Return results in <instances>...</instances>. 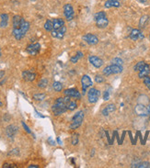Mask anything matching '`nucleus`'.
Instances as JSON below:
<instances>
[{"mask_svg":"<svg viewBox=\"0 0 150 168\" xmlns=\"http://www.w3.org/2000/svg\"><path fill=\"white\" fill-rule=\"evenodd\" d=\"M71 100V97L69 96H65V97H59L57 98L55 104L52 107V110H53L54 114L55 116L61 115L63 113H65L67 111V103Z\"/></svg>","mask_w":150,"mask_h":168,"instance_id":"obj_1","label":"nucleus"},{"mask_svg":"<svg viewBox=\"0 0 150 168\" xmlns=\"http://www.w3.org/2000/svg\"><path fill=\"white\" fill-rule=\"evenodd\" d=\"M84 119V111L80 110L77 113H76L71 119V124H70V129L76 130L78 127L82 124V121Z\"/></svg>","mask_w":150,"mask_h":168,"instance_id":"obj_2","label":"nucleus"},{"mask_svg":"<svg viewBox=\"0 0 150 168\" xmlns=\"http://www.w3.org/2000/svg\"><path fill=\"white\" fill-rule=\"evenodd\" d=\"M100 96V91L98 90L95 87H91L89 92H88V99L89 103H96L99 100V98Z\"/></svg>","mask_w":150,"mask_h":168,"instance_id":"obj_3","label":"nucleus"},{"mask_svg":"<svg viewBox=\"0 0 150 168\" xmlns=\"http://www.w3.org/2000/svg\"><path fill=\"white\" fill-rule=\"evenodd\" d=\"M40 50H41V44L40 43H31L27 46L26 51L31 55H36L39 53Z\"/></svg>","mask_w":150,"mask_h":168,"instance_id":"obj_4","label":"nucleus"},{"mask_svg":"<svg viewBox=\"0 0 150 168\" xmlns=\"http://www.w3.org/2000/svg\"><path fill=\"white\" fill-rule=\"evenodd\" d=\"M64 14L66 19L70 21L74 19V16H75V12H74V8L70 4H66L65 5L64 7Z\"/></svg>","mask_w":150,"mask_h":168,"instance_id":"obj_5","label":"nucleus"},{"mask_svg":"<svg viewBox=\"0 0 150 168\" xmlns=\"http://www.w3.org/2000/svg\"><path fill=\"white\" fill-rule=\"evenodd\" d=\"M135 112L136 115L141 116V117H146V116L148 115V110H147V108L146 107V105H143V104H139V103L135 106Z\"/></svg>","mask_w":150,"mask_h":168,"instance_id":"obj_6","label":"nucleus"},{"mask_svg":"<svg viewBox=\"0 0 150 168\" xmlns=\"http://www.w3.org/2000/svg\"><path fill=\"white\" fill-rule=\"evenodd\" d=\"M81 85H82L83 94H85L87 89L92 86V80H91V78L89 76V75H87V74L83 75L82 78H81Z\"/></svg>","mask_w":150,"mask_h":168,"instance_id":"obj_7","label":"nucleus"},{"mask_svg":"<svg viewBox=\"0 0 150 168\" xmlns=\"http://www.w3.org/2000/svg\"><path fill=\"white\" fill-rule=\"evenodd\" d=\"M66 26H63L62 28H58V30H53L51 31V35L53 36L54 38L55 39H63L65 37V34H66Z\"/></svg>","mask_w":150,"mask_h":168,"instance_id":"obj_8","label":"nucleus"},{"mask_svg":"<svg viewBox=\"0 0 150 168\" xmlns=\"http://www.w3.org/2000/svg\"><path fill=\"white\" fill-rule=\"evenodd\" d=\"M83 40L89 45H96L98 42H99V39H98V37L96 35H94V34H91V33H88V34H86V35H84Z\"/></svg>","mask_w":150,"mask_h":168,"instance_id":"obj_9","label":"nucleus"},{"mask_svg":"<svg viewBox=\"0 0 150 168\" xmlns=\"http://www.w3.org/2000/svg\"><path fill=\"white\" fill-rule=\"evenodd\" d=\"M89 61L91 63L92 65L96 68H100L103 65V61L102 59H100V57L95 56V55H91L89 57Z\"/></svg>","mask_w":150,"mask_h":168,"instance_id":"obj_10","label":"nucleus"},{"mask_svg":"<svg viewBox=\"0 0 150 168\" xmlns=\"http://www.w3.org/2000/svg\"><path fill=\"white\" fill-rule=\"evenodd\" d=\"M22 77L25 81H29V82H32L36 78V74L33 73L31 70H25L22 73Z\"/></svg>","mask_w":150,"mask_h":168,"instance_id":"obj_11","label":"nucleus"},{"mask_svg":"<svg viewBox=\"0 0 150 168\" xmlns=\"http://www.w3.org/2000/svg\"><path fill=\"white\" fill-rule=\"evenodd\" d=\"M64 95L66 96H69V97L79 98L80 97V92L76 88H69V89H66L64 91Z\"/></svg>","mask_w":150,"mask_h":168,"instance_id":"obj_12","label":"nucleus"},{"mask_svg":"<svg viewBox=\"0 0 150 168\" xmlns=\"http://www.w3.org/2000/svg\"><path fill=\"white\" fill-rule=\"evenodd\" d=\"M17 132H18V127L15 125H9L6 129V133H7L8 138H14Z\"/></svg>","mask_w":150,"mask_h":168,"instance_id":"obj_13","label":"nucleus"},{"mask_svg":"<svg viewBox=\"0 0 150 168\" xmlns=\"http://www.w3.org/2000/svg\"><path fill=\"white\" fill-rule=\"evenodd\" d=\"M130 38L131 40H137L138 39L140 40H143L144 39V34L139 31L137 30V28H135V30H133L130 33Z\"/></svg>","mask_w":150,"mask_h":168,"instance_id":"obj_14","label":"nucleus"},{"mask_svg":"<svg viewBox=\"0 0 150 168\" xmlns=\"http://www.w3.org/2000/svg\"><path fill=\"white\" fill-rule=\"evenodd\" d=\"M95 21H96L97 27L100 28H105L108 26V24H109V20L107 19V16L103 17V18H100V19H98Z\"/></svg>","mask_w":150,"mask_h":168,"instance_id":"obj_15","label":"nucleus"},{"mask_svg":"<svg viewBox=\"0 0 150 168\" xmlns=\"http://www.w3.org/2000/svg\"><path fill=\"white\" fill-rule=\"evenodd\" d=\"M115 109H116V108H115V105L114 104H109L108 106H106L105 108L102 109V115L103 116H108L109 114H111L112 112L115 111Z\"/></svg>","mask_w":150,"mask_h":168,"instance_id":"obj_16","label":"nucleus"},{"mask_svg":"<svg viewBox=\"0 0 150 168\" xmlns=\"http://www.w3.org/2000/svg\"><path fill=\"white\" fill-rule=\"evenodd\" d=\"M121 6L119 0H107L105 2L104 7L106 8H119Z\"/></svg>","mask_w":150,"mask_h":168,"instance_id":"obj_17","label":"nucleus"},{"mask_svg":"<svg viewBox=\"0 0 150 168\" xmlns=\"http://www.w3.org/2000/svg\"><path fill=\"white\" fill-rule=\"evenodd\" d=\"M20 31L21 32L23 33V35H26V33L28 32V31L30 30V23H29L28 21H26L24 19H22V22H21V24H20Z\"/></svg>","mask_w":150,"mask_h":168,"instance_id":"obj_18","label":"nucleus"},{"mask_svg":"<svg viewBox=\"0 0 150 168\" xmlns=\"http://www.w3.org/2000/svg\"><path fill=\"white\" fill-rule=\"evenodd\" d=\"M22 19H23V18H21V17L19 16V15L14 16L13 19H12L13 28H20V24H21V22H22Z\"/></svg>","mask_w":150,"mask_h":168,"instance_id":"obj_19","label":"nucleus"},{"mask_svg":"<svg viewBox=\"0 0 150 168\" xmlns=\"http://www.w3.org/2000/svg\"><path fill=\"white\" fill-rule=\"evenodd\" d=\"M54 30H58V28L65 26V20L63 19H53Z\"/></svg>","mask_w":150,"mask_h":168,"instance_id":"obj_20","label":"nucleus"},{"mask_svg":"<svg viewBox=\"0 0 150 168\" xmlns=\"http://www.w3.org/2000/svg\"><path fill=\"white\" fill-rule=\"evenodd\" d=\"M1 22H0V28H6L8 24V15L6 13H2L0 15Z\"/></svg>","mask_w":150,"mask_h":168,"instance_id":"obj_21","label":"nucleus"},{"mask_svg":"<svg viewBox=\"0 0 150 168\" xmlns=\"http://www.w3.org/2000/svg\"><path fill=\"white\" fill-rule=\"evenodd\" d=\"M111 67V71H112V74H121L123 72V66L121 65H110Z\"/></svg>","mask_w":150,"mask_h":168,"instance_id":"obj_22","label":"nucleus"},{"mask_svg":"<svg viewBox=\"0 0 150 168\" xmlns=\"http://www.w3.org/2000/svg\"><path fill=\"white\" fill-rule=\"evenodd\" d=\"M150 73V68H149V65H146V66L144 67L142 70L139 72V74H138V76H139L140 78H144L145 76H147V75H148Z\"/></svg>","mask_w":150,"mask_h":168,"instance_id":"obj_23","label":"nucleus"},{"mask_svg":"<svg viewBox=\"0 0 150 168\" xmlns=\"http://www.w3.org/2000/svg\"><path fill=\"white\" fill-rule=\"evenodd\" d=\"M44 28L46 31H52L54 30V24H53V20H46V22L44 23Z\"/></svg>","mask_w":150,"mask_h":168,"instance_id":"obj_24","label":"nucleus"},{"mask_svg":"<svg viewBox=\"0 0 150 168\" xmlns=\"http://www.w3.org/2000/svg\"><path fill=\"white\" fill-rule=\"evenodd\" d=\"M83 55H84V54H83L82 51H77L76 55L73 56V57H71V59H70L71 62H73V63H77V62H78V60H79V59H81V58L83 57Z\"/></svg>","mask_w":150,"mask_h":168,"instance_id":"obj_25","label":"nucleus"},{"mask_svg":"<svg viewBox=\"0 0 150 168\" xmlns=\"http://www.w3.org/2000/svg\"><path fill=\"white\" fill-rule=\"evenodd\" d=\"M67 110H70V111H73L75 110L77 108V104L76 101H73V100H70L68 103H67Z\"/></svg>","mask_w":150,"mask_h":168,"instance_id":"obj_26","label":"nucleus"},{"mask_svg":"<svg viewBox=\"0 0 150 168\" xmlns=\"http://www.w3.org/2000/svg\"><path fill=\"white\" fill-rule=\"evenodd\" d=\"M148 19H149V17L145 15V16H143L142 18L140 19V22H139V26L141 28H145L146 25H147V23L148 22Z\"/></svg>","mask_w":150,"mask_h":168,"instance_id":"obj_27","label":"nucleus"},{"mask_svg":"<svg viewBox=\"0 0 150 168\" xmlns=\"http://www.w3.org/2000/svg\"><path fill=\"white\" fill-rule=\"evenodd\" d=\"M146 65H147V63H146L145 62H143V61H141V62H138L136 63V65H135V68H134V69H135V71H138V72H140V71L142 70V69L146 66Z\"/></svg>","mask_w":150,"mask_h":168,"instance_id":"obj_28","label":"nucleus"},{"mask_svg":"<svg viewBox=\"0 0 150 168\" xmlns=\"http://www.w3.org/2000/svg\"><path fill=\"white\" fill-rule=\"evenodd\" d=\"M48 85V80L46 79V78H43L39 81V83H38V86L40 88H45L46 86H47Z\"/></svg>","mask_w":150,"mask_h":168,"instance_id":"obj_29","label":"nucleus"},{"mask_svg":"<svg viewBox=\"0 0 150 168\" xmlns=\"http://www.w3.org/2000/svg\"><path fill=\"white\" fill-rule=\"evenodd\" d=\"M53 88L56 91V92H61L63 90V85L60 82H54L53 84Z\"/></svg>","mask_w":150,"mask_h":168,"instance_id":"obj_30","label":"nucleus"},{"mask_svg":"<svg viewBox=\"0 0 150 168\" xmlns=\"http://www.w3.org/2000/svg\"><path fill=\"white\" fill-rule=\"evenodd\" d=\"M149 102V99L148 97L147 96H140L139 99H138V103L139 104H143V105H147V104H148Z\"/></svg>","mask_w":150,"mask_h":168,"instance_id":"obj_31","label":"nucleus"},{"mask_svg":"<svg viewBox=\"0 0 150 168\" xmlns=\"http://www.w3.org/2000/svg\"><path fill=\"white\" fill-rule=\"evenodd\" d=\"M45 97H46V95L45 94H42V93L33 95V99L36 100V101H42V100L44 99Z\"/></svg>","mask_w":150,"mask_h":168,"instance_id":"obj_32","label":"nucleus"},{"mask_svg":"<svg viewBox=\"0 0 150 168\" xmlns=\"http://www.w3.org/2000/svg\"><path fill=\"white\" fill-rule=\"evenodd\" d=\"M104 81H105L104 77H103L102 75H100V74H97L95 76V82L98 83V84H101V83L104 82Z\"/></svg>","mask_w":150,"mask_h":168,"instance_id":"obj_33","label":"nucleus"},{"mask_svg":"<svg viewBox=\"0 0 150 168\" xmlns=\"http://www.w3.org/2000/svg\"><path fill=\"white\" fill-rule=\"evenodd\" d=\"M103 17H106V13L103 12V11H100V12H98L94 15V19H100V18H103Z\"/></svg>","mask_w":150,"mask_h":168,"instance_id":"obj_34","label":"nucleus"},{"mask_svg":"<svg viewBox=\"0 0 150 168\" xmlns=\"http://www.w3.org/2000/svg\"><path fill=\"white\" fill-rule=\"evenodd\" d=\"M112 63H113V65H117L123 66V61L122 59H120V58H114L113 61H112Z\"/></svg>","mask_w":150,"mask_h":168,"instance_id":"obj_35","label":"nucleus"},{"mask_svg":"<svg viewBox=\"0 0 150 168\" xmlns=\"http://www.w3.org/2000/svg\"><path fill=\"white\" fill-rule=\"evenodd\" d=\"M144 84L146 85V86L148 89H150V77L148 76V75L144 77Z\"/></svg>","mask_w":150,"mask_h":168,"instance_id":"obj_36","label":"nucleus"},{"mask_svg":"<svg viewBox=\"0 0 150 168\" xmlns=\"http://www.w3.org/2000/svg\"><path fill=\"white\" fill-rule=\"evenodd\" d=\"M103 74L107 75V76H108V75H111V74H112V71H111V67H110V65L103 69Z\"/></svg>","mask_w":150,"mask_h":168,"instance_id":"obj_37","label":"nucleus"},{"mask_svg":"<svg viewBox=\"0 0 150 168\" xmlns=\"http://www.w3.org/2000/svg\"><path fill=\"white\" fill-rule=\"evenodd\" d=\"M77 143H78V135L74 134L72 137V144L73 145H77Z\"/></svg>","mask_w":150,"mask_h":168,"instance_id":"obj_38","label":"nucleus"},{"mask_svg":"<svg viewBox=\"0 0 150 168\" xmlns=\"http://www.w3.org/2000/svg\"><path fill=\"white\" fill-rule=\"evenodd\" d=\"M5 72L0 71V85H2L5 82Z\"/></svg>","mask_w":150,"mask_h":168,"instance_id":"obj_39","label":"nucleus"},{"mask_svg":"<svg viewBox=\"0 0 150 168\" xmlns=\"http://www.w3.org/2000/svg\"><path fill=\"white\" fill-rule=\"evenodd\" d=\"M103 99H104L105 101L109 100L110 99V92L109 91H105L104 93H103Z\"/></svg>","mask_w":150,"mask_h":168,"instance_id":"obj_40","label":"nucleus"},{"mask_svg":"<svg viewBox=\"0 0 150 168\" xmlns=\"http://www.w3.org/2000/svg\"><path fill=\"white\" fill-rule=\"evenodd\" d=\"M22 126H23V128H24V130H25L28 133H30V134H31V131L30 128H29V127L26 125V123L24 122V121H22Z\"/></svg>","mask_w":150,"mask_h":168,"instance_id":"obj_41","label":"nucleus"},{"mask_svg":"<svg viewBox=\"0 0 150 168\" xmlns=\"http://www.w3.org/2000/svg\"><path fill=\"white\" fill-rule=\"evenodd\" d=\"M48 142L51 144V145H55V142L52 139V137H49L48 138Z\"/></svg>","mask_w":150,"mask_h":168,"instance_id":"obj_42","label":"nucleus"},{"mask_svg":"<svg viewBox=\"0 0 150 168\" xmlns=\"http://www.w3.org/2000/svg\"><path fill=\"white\" fill-rule=\"evenodd\" d=\"M39 166L36 165H29V168H38Z\"/></svg>","mask_w":150,"mask_h":168,"instance_id":"obj_43","label":"nucleus"},{"mask_svg":"<svg viewBox=\"0 0 150 168\" xmlns=\"http://www.w3.org/2000/svg\"><path fill=\"white\" fill-rule=\"evenodd\" d=\"M56 141H57V142H58V144H60V145H61V144H62V141H61V139H60L59 137L56 139Z\"/></svg>","mask_w":150,"mask_h":168,"instance_id":"obj_44","label":"nucleus"},{"mask_svg":"<svg viewBox=\"0 0 150 168\" xmlns=\"http://www.w3.org/2000/svg\"><path fill=\"white\" fill-rule=\"evenodd\" d=\"M147 110H148V115H150V104H149L148 107H147Z\"/></svg>","mask_w":150,"mask_h":168,"instance_id":"obj_45","label":"nucleus"},{"mask_svg":"<svg viewBox=\"0 0 150 168\" xmlns=\"http://www.w3.org/2000/svg\"><path fill=\"white\" fill-rule=\"evenodd\" d=\"M139 1H140V2H142V3H145V2H147V0H139Z\"/></svg>","mask_w":150,"mask_h":168,"instance_id":"obj_46","label":"nucleus"},{"mask_svg":"<svg viewBox=\"0 0 150 168\" xmlns=\"http://www.w3.org/2000/svg\"><path fill=\"white\" fill-rule=\"evenodd\" d=\"M2 105H3V104H2V102L0 101V107H2Z\"/></svg>","mask_w":150,"mask_h":168,"instance_id":"obj_47","label":"nucleus"},{"mask_svg":"<svg viewBox=\"0 0 150 168\" xmlns=\"http://www.w3.org/2000/svg\"><path fill=\"white\" fill-rule=\"evenodd\" d=\"M0 56H1V50H0Z\"/></svg>","mask_w":150,"mask_h":168,"instance_id":"obj_48","label":"nucleus"},{"mask_svg":"<svg viewBox=\"0 0 150 168\" xmlns=\"http://www.w3.org/2000/svg\"><path fill=\"white\" fill-rule=\"evenodd\" d=\"M149 38H150V37H149Z\"/></svg>","mask_w":150,"mask_h":168,"instance_id":"obj_49","label":"nucleus"}]
</instances>
